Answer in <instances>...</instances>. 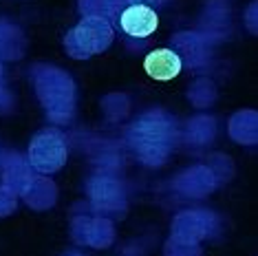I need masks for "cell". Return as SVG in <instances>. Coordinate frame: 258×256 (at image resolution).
Wrapping results in <instances>:
<instances>
[{"mask_svg":"<svg viewBox=\"0 0 258 256\" xmlns=\"http://www.w3.org/2000/svg\"><path fill=\"white\" fill-rule=\"evenodd\" d=\"M121 29L133 38H146L150 33L157 31L159 27V18H157V11L146 7V5H131L121 11L119 18Z\"/></svg>","mask_w":258,"mask_h":256,"instance_id":"6da1fadb","label":"cell"},{"mask_svg":"<svg viewBox=\"0 0 258 256\" xmlns=\"http://www.w3.org/2000/svg\"><path fill=\"white\" fill-rule=\"evenodd\" d=\"M144 69L152 80L168 82V80H174L181 73V57L170 49H157L146 55Z\"/></svg>","mask_w":258,"mask_h":256,"instance_id":"7a4b0ae2","label":"cell"}]
</instances>
